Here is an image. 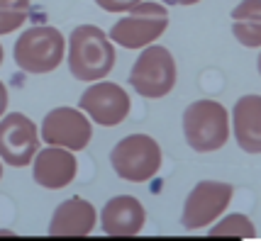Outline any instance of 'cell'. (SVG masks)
Segmentation results:
<instances>
[{
	"instance_id": "cell-1",
	"label": "cell",
	"mask_w": 261,
	"mask_h": 241,
	"mask_svg": "<svg viewBox=\"0 0 261 241\" xmlns=\"http://www.w3.org/2000/svg\"><path fill=\"white\" fill-rule=\"evenodd\" d=\"M115 44L113 39L95 24H79L68 35L66 64L76 80L95 83L105 80L115 69Z\"/></svg>"
},
{
	"instance_id": "cell-2",
	"label": "cell",
	"mask_w": 261,
	"mask_h": 241,
	"mask_svg": "<svg viewBox=\"0 0 261 241\" xmlns=\"http://www.w3.org/2000/svg\"><path fill=\"white\" fill-rule=\"evenodd\" d=\"M64 56H66V37L49 24H37L24 29L12 46V58L17 69L30 76H46L57 71Z\"/></svg>"
},
{
	"instance_id": "cell-3",
	"label": "cell",
	"mask_w": 261,
	"mask_h": 241,
	"mask_svg": "<svg viewBox=\"0 0 261 241\" xmlns=\"http://www.w3.org/2000/svg\"><path fill=\"white\" fill-rule=\"evenodd\" d=\"M186 144L198 154H213L227 144L232 134L227 107L217 100H195L183 112Z\"/></svg>"
},
{
	"instance_id": "cell-4",
	"label": "cell",
	"mask_w": 261,
	"mask_h": 241,
	"mask_svg": "<svg viewBox=\"0 0 261 241\" xmlns=\"http://www.w3.org/2000/svg\"><path fill=\"white\" fill-rule=\"evenodd\" d=\"M129 85L137 95L147 98V100H159L166 98L178 80V69H176V58L166 46L149 44L142 49V54L137 56L129 71Z\"/></svg>"
},
{
	"instance_id": "cell-5",
	"label": "cell",
	"mask_w": 261,
	"mask_h": 241,
	"mask_svg": "<svg viewBox=\"0 0 261 241\" xmlns=\"http://www.w3.org/2000/svg\"><path fill=\"white\" fill-rule=\"evenodd\" d=\"M169 10L164 3L142 0L110 27L108 37L113 39V44L122 49H144L169 29Z\"/></svg>"
},
{
	"instance_id": "cell-6",
	"label": "cell",
	"mask_w": 261,
	"mask_h": 241,
	"mask_svg": "<svg viewBox=\"0 0 261 241\" xmlns=\"http://www.w3.org/2000/svg\"><path fill=\"white\" fill-rule=\"evenodd\" d=\"M161 161H164V154H161L159 141L149 134H129L120 139L110 151L113 171L127 183L151 180L159 173Z\"/></svg>"
},
{
	"instance_id": "cell-7",
	"label": "cell",
	"mask_w": 261,
	"mask_h": 241,
	"mask_svg": "<svg viewBox=\"0 0 261 241\" xmlns=\"http://www.w3.org/2000/svg\"><path fill=\"white\" fill-rule=\"evenodd\" d=\"M79 110L100 127L122 125L132 110V98L120 83L113 80H95L81 93Z\"/></svg>"
},
{
	"instance_id": "cell-8",
	"label": "cell",
	"mask_w": 261,
	"mask_h": 241,
	"mask_svg": "<svg viewBox=\"0 0 261 241\" xmlns=\"http://www.w3.org/2000/svg\"><path fill=\"white\" fill-rule=\"evenodd\" d=\"M39 127L24 112H5L0 117V161L12 168L30 166L39 151Z\"/></svg>"
},
{
	"instance_id": "cell-9",
	"label": "cell",
	"mask_w": 261,
	"mask_h": 241,
	"mask_svg": "<svg viewBox=\"0 0 261 241\" xmlns=\"http://www.w3.org/2000/svg\"><path fill=\"white\" fill-rule=\"evenodd\" d=\"M39 137L46 146H61L76 154L91 144L93 125L79 107H54L42 119Z\"/></svg>"
},
{
	"instance_id": "cell-10",
	"label": "cell",
	"mask_w": 261,
	"mask_h": 241,
	"mask_svg": "<svg viewBox=\"0 0 261 241\" xmlns=\"http://www.w3.org/2000/svg\"><path fill=\"white\" fill-rule=\"evenodd\" d=\"M234 188L222 180H200L193 190L188 193L183 202V227L188 231L205 229L215 222L232 202Z\"/></svg>"
},
{
	"instance_id": "cell-11",
	"label": "cell",
	"mask_w": 261,
	"mask_h": 241,
	"mask_svg": "<svg viewBox=\"0 0 261 241\" xmlns=\"http://www.w3.org/2000/svg\"><path fill=\"white\" fill-rule=\"evenodd\" d=\"M76 173H79V161L73 151L61 146H44L37 151L32 161L34 183L46 190H64L66 185L73 183Z\"/></svg>"
},
{
	"instance_id": "cell-12",
	"label": "cell",
	"mask_w": 261,
	"mask_h": 241,
	"mask_svg": "<svg viewBox=\"0 0 261 241\" xmlns=\"http://www.w3.org/2000/svg\"><path fill=\"white\" fill-rule=\"evenodd\" d=\"M98 212L86 197H68L54 209L49 222V234L59 239H81L95 229Z\"/></svg>"
},
{
	"instance_id": "cell-13",
	"label": "cell",
	"mask_w": 261,
	"mask_h": 241,
	"mask_svg": "<svg viewBox=\"0 0 261 241\" xmlns=\"http://www.w3.org/2000/svg\"><path fill=\"white\" fill-rule=\"evenodd\" d=\"M147 224V209L132 195L108 200L100 212V227L110 236H137Z\"/></svg>"
},
{
	"instance_id": "cell-14",
	"label": "cell",
	"mask_w": 261,
	"mask_h": 241,
	"mask_svg": "<svg viewBox=\"0 0 261 241\" xmlns=\"http://www.w3.org/2000/svg\"><path fill=\"white\" fill-rule=\"evenodd\" d=\"M232 134L242 151L261 154V95H242L234 103Z\"/></svg>"
},
{
	"instance_id": "cell-15",
	"label": "cell",
	"mask_w": 261,
	"mask_h": 241,
	"mask_svg": "<svg viewBox=\"0 0 261 241\" xmlns=\"http://www.w3.org/2000/svg\"><path fill=\"white\" fill-rule=\"evenodd\" d=\"M232 35L247 49H261V0H242L232 10Z\"/></svg>"
},
{
	"instance_id": "cell-16",
	"label": "cell",
	"mask_w": 261,
	"mask_h": 241,
	"mask_svg": "<svg viewBox=\"0 0 261 241\" xmlns=\"http://www.w3.org/2000/svg\"><path fill=\"white\" fill-rule=\"evenodd\" d=\"M213 239H254L256 227L247 215H227L210 229Z\"/></svg>"
},
{
	"instance_id": "cell-17",
	"label": "cell",
	"mask_w": 261,
	"mask_h": 241,
	"mask_svg": "<svg viewBox=\"0 0 261 241\" xmlns=\"http://www.w3.org/2000/svg\"><path fill=\"white\" fill-rule=\"evenodd\" d=\"M30 15V0H0V37L17 32Z\"/></svg>"
},
{
	"instance_id": "cell-18",
	"label": "cell",
	"mask_w": 261,
	"mask_h": 241,
	"mask_svg": "<svg viewBox=\"0 0 261 241\" xmlns=\"http://www.w3.org/2000/svg\"><path fill=\"white\" fill-rule=\"evenodd\" d=\"M139 3H142V0H95V5H98L100 10L113 12V15L132 10V8H135V5H139Z\"/></svg>"
},
{
	"instance_id": "cell-19",
	"label": "cell",
	"mask_w": 261,
	"mask_h": 241,
	"mask_svg": "<svg viewBox=\"0 0 261 241\" xmlns=\"http://www.w3.org/2000/svg\"><path fill=\"white\" fill-rule=\"evenodd\" d=\"M8 103H10V93H8V88H5V83L0 80V117L8 112Z\"/></svg>"
},
{
	"instance_id": "cell-20",
	"label": "cell",
	"mask_w": 261,
	"mask_h": 241,
	"mask_svg": "<svg viewBox=\"0 0 261 241\" xmlns=\"http://www.w3.org/2000/svg\"><path fill=\"white\" fill-rule=\"evenodd\" d=\"M166 5H181V8H191V5H198L200 0H164Z\"/></svg>"
},
{
	"instance_id": "cell-21",
	"label": "cell",
	"mask_w": 261,
	"mask_h": 241,
	"mask_svg": "<svg viewBox=\"0 0 261 241\" xmlns=\"http://www.w3.org/2000/svg\"><path fill=\"white\" fill-rule=\"evenodd\" d=\"M256 71H259V76H261V54H259V58H256Z\"/></svg>"
},
{
	"instance_id": "cell-22",
	"label": "cell",
	"mask_w": 261,
	"mask_h": 241,
	"mask_svg": "<svg viewBox=\"0 0 261 241\" xmlns=\"http://www.w3.org/2000/svg\"><path fill=\"white\" fill-rule=\"evenodd\" d=\"M0 66H3V44H0Z\"/></svg>"
},
{
	"instance_id": "cell-23",
	"label": "cell",
	"mask_w": 261,
	"mask_h": 241,
	"mask_svg": "<svg viewBox=\"0 0 261 241\" xmlns=\"http://www.w3.org/2000/svg\"><path fill=\"white\" fill-rule=\"evenodd\" d=\"M0 178H3V161H0Z\"/></svg>"
}]
</instances>
